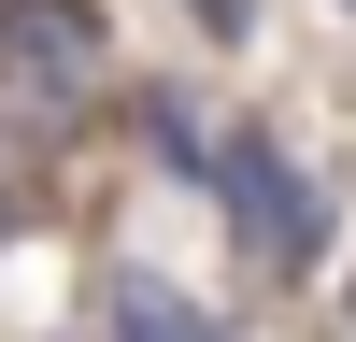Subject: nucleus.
<instances>
[{
  "instance_id": "f257e3e1",
  "label": "nucleus",
  "mask_w": 356,
  "mask_h": 342,
  "mask_svg": "<svg viewBox=\"0 0 356 342\" xmlns=\"http://www.w3.org/2000/svg\"><path fill=\"white\" fill-rule=\"evenodd\" d=\"M100 100H114V28H100V0H0V129L72 142Z\"/></svg>"
},
{
  "instance_id": "f03ea898",
  "label": "nucleus",
  "mask_w": 356,
  "mask_h": 342,
  "mask_svg": "<svg viewBox=\"0 0 356 342\" xmlns=\"http://www.w3.org/2000/svg\"><path fill=\"white\" fill-rule=\"evenodd\" d=\"M200 200H214V228L257 271H314V256H328V186H314V171L285 157V129H257V114L214 129V186Z\"/></svg>"
},
{
  "instance_id": "7ed1b4c3",
  "label": "nucleus",
  "mask_w": 356,
  "mask_h": 342,
  "mask_svg": "<svg viewBox=\"0 0 356 342\" xmlns=\"http://www.w3.org/2000/svg\"><path fill=\"white\" fill-rule=\"evenodd\" d=\"M100 328H114V342H228L171 271H114V285H100Z\"/></svg>"
},
{
  "instance_id": "20e7f679",
  "label": "nucleus",
  "mask_w": 356,
  "mask_h": 342,
  "mask_svg": "<svg viewBox=\"0 0 356 342\" xmlns=\"http://www.w3.org/2000/svg\"><path fill=\"white\" fill-rule=\"evenodd\" d=\"M129 114H143V142H157V157L186 171V186H214V129H200V100H186V86H143Z\"/></svg>"
},
{
  "instance_id": "39448f33",
  "label": "nucleus",
  "mask_w": 356,
  "mask_h": 342,
  "mask_svg": "<svg viewBox=\"0 0 356 342\" xmlns=\"http://www.w3.org/2000/svg\"><path fill=\"white\" fill-rule=\"evenodd\" d=\"M200 28H214V43H257V0H186Z\"/></svg>"
},
{
  "instance_id": "423d86ee",
  "label": "nucleus",
  "mask_w": 356,
  "mask_h": 342,
  "mask_svg": "<svg viewBox=\"0 0 356 342\" xmlns=\"http://www.w3.org/2000/svg\"><path fill=\"white\" fill-rule=\"evenodd\" d=\"M15 228H29V200H15V171H0V256H15Z\"/></svg>"
}]
</instances>
